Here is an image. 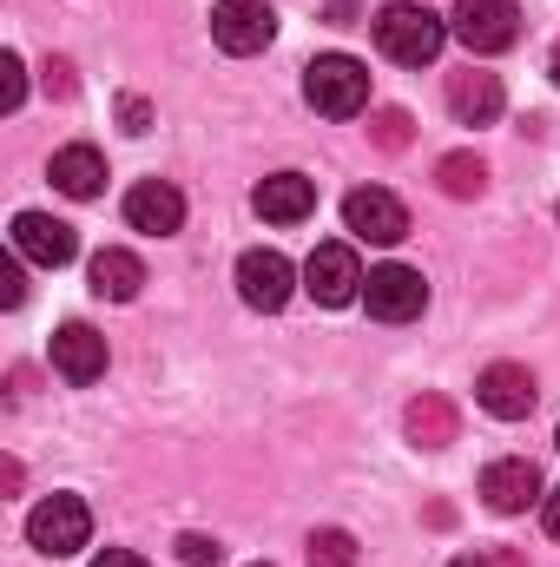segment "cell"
I'll use <instances>...</instances> for the list:
<instances>
[{
	"label": "cell",
	"mask_w": 560,
	"mask_h": 567,
	"mask_svg": "<svg viewBox=\"0 0 560 567\" xmlns=\"http://www.w3.org/2000/svg\"><path fill=\"white\" fill-rule=\"evenodd\" d=\"M303 100L323 113V120H356L370 106V66L350 60V53H317L303 66Z\"/></svg>",
	"instance_id": "1"
},
{
	"label": "cell",
	"mask_w": 560,
	"mask_h": 567,
	"mask_svg": "<svg viewBox=\"0 0 560 567\" xmlns=\"http://www.w3.org/2000/svg\"><path fill=\"white\" fill-rule=\"evenodd\" d=\"M442 40H448V20L428 13V7H416V0H390V7L376 13V47H383L396 66H428V60L442 53Z\"/></svg>",
	"instance_id": "2"
},
{
	"label": "cell",
	"mask_w": 560,
	"mask_h": 567,
	"mask_svg": "<svg viewBox=\"0 0 560 567\" xmlns=\"http://www.w3.org/2000/svg\"><path fill=\"white\" fill-rule=\"evenodd\" d=\"M448 33H455L468 53H508V47L521 40V7H515V0H455Z\"/></svg>",
	"instance_id": "3"
},
{
	"label": "cell",
	"mask_w": 560,
	"mask_h": 567,
	"mask_svg": "<svg viewBox=\"0 0 560 567\" xmlns=\"http://www.w3.org/2000/svg\"><path fill=\"white\" fill-rule=\"evenodd\" d=\"M86 535H93V515H86V502L80 495H46L33 515H27V542L40 548V555H80L86 548Z\"/></svg>",
	"instance_id": "4"
},
{
	"label": "cell",
	"mask_w": 560,
	"mask_h": 567,
	"mask_svg": "<svg viewBox=\"0 0 560 567\" xmlns=\"http://www.w3.org/2000/svg\"><path fill=\"white\" fill-rule=\"evenodd\" d=\"M343 225H350L363 245H403V238H409V212H403V198L383 192V185H356V192L343 198Z\"/></svg>",
	"instance_id": "5"
},
{
	"label": "cell",
	"mask_w": 560,
	"mask_h": 567,
	"mask_svg": "<svg viewBox=\"0 0 560 567\" xmlns=\"http://www.w3.org/2000/svg\"><path fill=\"white\" fill-rule=\"evenodd\" d=\"M363 303H370L376 323H409V317L428 310V284H422V271H409V265H376V271L363 278Z\"/></svg>",
	"instance_id": "6"
},
{
	"label": "cell",
	"mask_w": 560,
	"mask_h": 567,
	"mask_svg": "<svg viewBox=\"0 0 560 567\" xmlns=\"http://www.w3.org/2000/svg\"><path fill=\"white\" fill-rule=\"evenodd\" d=\"M303 290H310L323 310L356 303V297H363V265H356V251H350V245H317L310 265H303Z\"/></svg>",
	"instance_id": "7"
},
{
	"label": "cell",
	"mask_w": 560,
	"mask_h": 567,
	"mask_svg": "<svg viewBox=\"0 0 560 567\" xmlns=\"http://www.w3.org/2000/svg\"><path fill=\"white\" fill-rule=\"evenodd\" d=\"M271 33H278V13L265 0H218L211 7V40L225 53H265Z\"/></svg>",
	"instance_id": "8"
},
{
	"label": "cell",
	"mask_w": 560,
	"mask_h": 567,
	"mask_svg": "<svg viewBox=\"0 0 560 567\" xmlns=\"http://www.w3.org/2000/svg\"><path fill=\"white\" fill-rule=\"evenodd\" d=\"M13 251H20V258H33V265H46V271H60V265H73V258H80V231H73L66 218L20 212V218H13Z\"/></svg>",
	"instance_id": "9"
},
{
	"label": "cell",
	"mask_w": 560,
	"mask_h": 567,
	"mask_svg": "<svg viewBox=\"0 0 560 567\" xmlns=\"http://www.w3.org/2000/svg\"><path fill=\"white\" fill-rule=\"evenodd\" d=\"M290 290H297V271H290V258L283 251H245L238 258V297L251 303V310H283L290 303Z\"/></svg>",
	"instance_id": "10"
},
{
	"label": "cell",
	"mask_w": 560,
	"mask_h": 567,
	"mask_svg": "<svg viewBox=\"0 0 560 567\" xmlns=\"http://www.w3.org/2000/svg\"><path fill=\"white\" fill-rule=\"evenodd\" d=\"M126 225L145 231V238H172V231L185 225V192H178L172 178H139V185L126 192Z\"/></svg>",
	"instance_id": "11"
},
{
	"label": "cell",
	"mask_w": 560,
	"mask_h": 567,
	"mask_svg": "<svg viewBox=\"0 0 560 567\" xmlns=\"http://www.w3.org/2000/svg\"><path fill=\"white\" fill-rule=\"evenodd\" d=\"M535 377L521 370V363H488L481 377H475V403L488 410V416H501V423H521L528 410H535Z\"/></svg>",
	"instance_id": "12"
},
{
	"label": "cell",
	"mask_w": 560,
	"mask_h": 567,
	"mask_svg": "<svg viewBox=\"0 0 560 567\" xmlns=\"http://www.w3.org/2000/svg\"><path fill=\"white\" fill-rule=\"evenodd\" d=\"M481 495H488L495 515H528V502H541L548 488H541V468L528 455H508V462L481 468Z\"/></svg>",
	"instance_id": "13"
},
{
	"label": "cell",
	"mask_w": 560,
	"mask_h": 567,
	"mask_svg": "<svg viewBox=\"0 0 560 567\" xmlns=\"http://www.w3.org/2000/svg\"><path fill=\"white\" fill-rule=\"evenodd\" d=\"M53 370L66 383H100L106 377V337L86 330V323H60L53 330Z\"/></svg>",
	"instance_id": "14"
},
{
	"label": "cell",
	"mask_w": 560,
	"mask_h": 567,
	"mask_svg": "<svg viewBox=\"0 0 560 567\" xmlns=\"http://www.w3.org/2000/svg\"><path fill=\"white\" fill-rule=\"evenodd\" d=\"M251 205H258V218H271V225H303V218L317 212V185H310L303 172H271V178L251 192Z\"/></svg>",
	"instance_id": "15"
},
{
	"label": "cell",
	"mask_w": 560,
	"mask_h": 567,
	"mask_svg": "<svg viewBox=\"0 0 560 567\" xmlns=\"http://www.w3.org/2000/svg\"><path fill=\"white\" fill-rule=\"evenodd\" d=\"M501 106H508V93H501V80L495 73H448V113L462 120V126H488V120H501Z\"/></svg>",
	"instance_id": "16"
},
{
	"label": "cell",
	"mask_w": 560,
	"mask_h": 567,
	"mask_svg": "<svg viewBox=\"0 0 560 567\" xmlns=\"http://www.w3.org/2000/svg\"><path fill=\"white\" fill-rule=\"evenodd\" d=\"M46 178H53L66 198H100V192H106V158H100L93 145H60L53 165H46Z\"/></svg>",
	"instance_id": "17"
},
{
	"label": "cell",
	"mask_w": 560,
	"mask_h": 567,
	"mask_svg": "<svg viewBox=\"0 0 560 567\" xmlns=\"http://www.w3.org/2000/svg\"><path fill=\"white\" fill-rule=\"evenodd\" d=\"M145 284V265L133 251H120V245H106L100 258H93V297H113V303H133Z\"/></svg>",
	"instance_id": "18"
},
{
	"label": "cell",
	"mask_w": 560,
	"mask_h": 567,
	"mask_svg": "<svg viewBox=\"0 0 560 567\" xmlns=\"http://www.w3.org/2000/svg\"><path fill=\"white\" fill-rule=\"evenodd\" d=\"M403 429H409V442H422V449H448L455 442V403L448 396H416L403 410Z\"/></svg>",
	"instance_id": "19"
},
{
	"label": "cell",
	"mask_w": 560,
	"mask_h": 567,
	"mask_svg": "<svg viewBox=\"0 0 560 567\" xmlns=\"http://www.w3.org/2000/svg\"><path fill=\"white\" fill-rule=\"evenodd\" d=\"M435 178H442L448 198H481V192H488V165H481L475 152H448V158L435 165Z\"/></svg>",
	"instance_id": "20"
},
{
	"label": "cell",
	"mask_w": 560,
	"mask_h": 567,
	"mask_svg": "<svg viewBox=\"0 0 560 567\" xmlns=\"http://www.w3.org/2000/svg\"><path fill=\"white\" fill-rule=\"evenodd\" d=\"M303 555H310V567H356V542L343 528H317Z\"/></svg>",
	"instance_id": "21"
},
{
	"label": "cell",
	"mask_w": 560,
	"mask_h": 567,
	"mask_svg": "<svg viewBox=\"0 0 560 567\" xmlns=\"http://www.w3.org/2000/svg\"><path fill=\"white\" fill-rule=\"evenodd\" d=\"M370 133H376V145H383V152H403V145L416 140V120H409L403 106H383V113L370 120Z\"/></svg>",
	"instance_id": "22"
},
{
	"label": "cell",
	"mask_w": 560,
	"mask_h": 567,
	"mask_svg": "<svg viewBox=\"0 0 560 567\" xmlns=\"http://www.w3.org/2000/svg\"><path fill=\"white\" fill-rule=\"evenodd\" d=\"M20 100H27V66H20V53H0V106L20 113Z\"/></svg>",
	"instance_id": "23"
},
{
	"label": "cell",
	"mask_w": 560,
	"mask_h": 567,
	"mask_svg": "<svg viewBox=\"0 0 560 567\" xmlns=\"http://www.w3.org/2000/svg\"><path fill=\"white\" fill-rule=\"evenodd\" d=\"M218 555H225V548H218L211 535H178V561L185 567H218Z\"/></svg>",
	"instance_id": "24"
},
{
	"label": "cell",
	"mask_w": 560,
	"mask_h": 567,
	"mask_svg": "<svg viewBox=\"0 0 560 567\" xmlns=\"http://www.w3.org/2000/svg\"><path fill=\"white\" fill-rule=\"evenodd\" d=\"M40 86H46L53 100H73V86H80V80H73V60H60V53H53V60L40 66Z\"/></svg>",
	"instance_id": "25"
},
{
	"label": "cell",
	"mask_w": 560,
	"mask_h": 567,
	"mask_svg": "<svg viewBox=\"0 0 560 567\" xmlns=\"http://www.w3.org/2000/svg\"><path fill=\"white\" fill-rule=\"evenodd\" d=\"M20 297H27V284H20V265H13V258H7V265H0V303H7V310H13V303H20Z\"/></svg>",
	"instance_id": "26"
},
{
	"label": "cell",
	"mask_w": 560,
	"mask_h": 567,
	"mask_svg": "<svg viewBox=\"0 0 560 567\" xmlns=\"http://www.w3.org/2000/svg\"><path fill=\"white\" fill-rule=\"evenodd\" d=\"M120 126H126V133H145V126H152V106H145V100H120Z\"/></svg>",
	"instance_id": "27"
},
{
	"label": "cell",
	"mask_w": 560,
	"mask_h": 567,
	"mask_svg": "<svg viewBox=\"0 0 560 567\" xmlns=\"http://www.w3.org/2000/svg\"><path fill=\"white\" fill-rule=\"evenodd\" d=\"M93 567H145V561H139V555H126V548H106Z\"/></svg>",
	"instance_id": "28"
},
{
	"label": "cell",
	"mask_w": 560,
	"mask_h": 567,
	"mask_svg": "<svg viewBox=\"0 0 560 567\" xmlns=\"http://www.w3.org/2000/svg\"><path fill=\"white\" fill-rule=\"evenodd\" d=\"M541 522H548V535H554V542H560V488H554V495H548V508H541Z\"/></svg>",
	"instance_id": "29"
},
{
	"label": "cell",
	"mask_w": 560,
	"mask_h": 567,
	"mask_svg": "<svg viewBox=\"0 0 560 567\" xmlns=\"http://www.w3.org/2000/svg\"><path fill=\"white\" fill-rule=\"evenodd\" d=\"M548 73H554V86H560V40H554V53H548Z\"/></svg>",
	"instance_id": "30"
},
{
	"label": "cell",
	"mask_w": 560,
	"mask_h": 567,
	"mask_svg": "<svg viewBox=\"0 0 560 567\" xmlns=\"http://www.w3.org/2000/svg\"><path fill=\"white\" fill-rule=\"evenodd\" d=\"M455 567H495V561H468V555H462V561H455Z\"/></svg>",
	"instance_id": "31"
},
{
	"label": "cell",
	"mask_w": 560,
	"mask_h": 567,
	"mask_svg": "<svg viewBox=\"0 0 560 567\" xmlns=\"http://www.w3.org/2000/svg\"><path fill=\"white\" fill-rule=\"evenodd\" d=\"M251 567H271V561H251Z\"/></svg>",
	"instance_id": "32"
},
{
	"label": "cell",
	"mask_w": 560,
	"mask_h": 567,
	"mask_svg": "<svg viewBox=\"0 0 560 567\" xmlns=\"http://www.w3.org/2000/svg\"><path fill=\"white\" fill-rule=\"evenodd\" d=\"M554 449H560V429H554Z\"/></svg>",
	"instance_id": "33"
}]
</instances>
